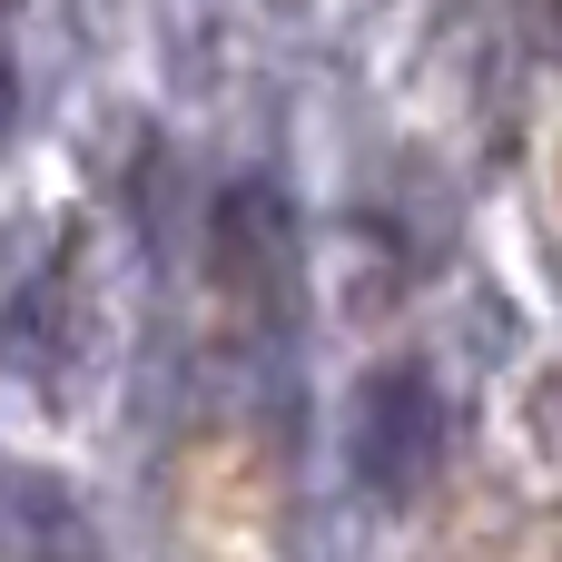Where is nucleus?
<instances>
[{
	"mask_svg": "<svg viewBox=\"0 0 562 562\" xmlns=\"http://www.w3.org/2000/svg\"><path fill=\"white\" fill-rule=\"evenodd\" d=\"M435 445H445V405H435V385H425L415 366H385V375L366 385V405H356V474H366L385 504H405V494L425 484Z\"/></svg>",
	"mask_w": 562,
	"mask_h": 562,
	"instance_id": "nucleus-1",
	"label": "nucleus"
},
{
	"mask_svg": "<svg viewBox=\"0 0 562 562\" xmlns=\"http://www.w3.org/2000/svg\"><path fill=\"white\" fill-rule=\"evenodd\" d=\"M0 109H10V59H0Z\"/></svg>",
	"mask_w": 562,
	"mask_h": 562,
	"instance_id": "nucleus-2",
	"label": "nucleus"
}]
</instances>
